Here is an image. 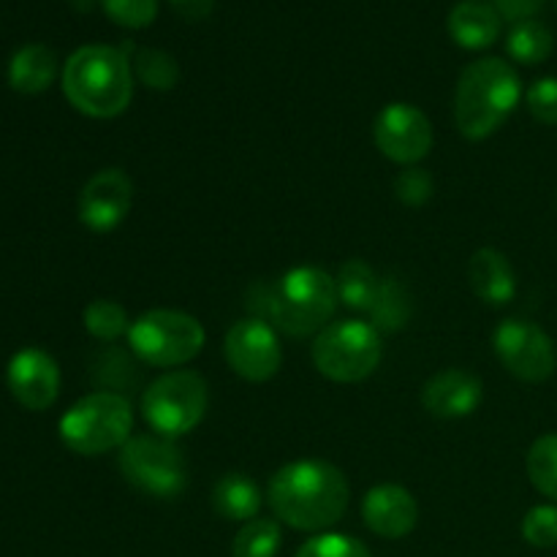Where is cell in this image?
<instances>
[{
	"mask_svg": "<svg viewBox=\"0 0 557 557\" xmlns=\"http://www.w3.org/2000/svg\"><path fill=\"white\" fill-rule=\"evenodd\" d=\"M346 476L324 460H294L275 471L267 487V500L283 525L305 533L330 531L348 509Z\"/></svg>",
	"mask_w": 557,
	"mask_h": 557,
	"instance_id": "cell-1",
	"label": "cell"
},
{
	"mask_svg": "<svg viewBox=\"0 0 557 557\" xmlns=\"http://www.w3.org/2000/svg\"><path fill=\"white\" fill-rule=\"evenodd\" d=\"M245 302L253 319L267 321L288 337H310L330 324L341 299L330 272L294 267L277 283H253Z\"/></svg>",
	"mask_w": 557,
	"mask_h": 557,
	"instance_id": "cell-2",
	"label": "cell"
},
{
	"mask_svg": "<svg viewBox=\"0 0 557 557\" xmlns=\"http://www.w3.org/2000/svg\"><path fill=\"white\" fill-rule=\"evenodd\" d=\"M63 92L71 107L87 117H117L134 98L128 54L107 44L79 47L63 65Z\"/></svg>",
	"mask_w": 557,
	"mask_h": 557,
	"instance_id": "cell-3",
	"label": "cell"
},
{
	"mask_svg": "<svg viewBox=\"0 0 557 557\" xmlns=\"http://www.w3.org/2000/svg\"><path fill=\"white\" fill-rule=\"evenodd\" d=\"M522 96V82L515 65L500 58H482L468 65L457 79L455 125L466 139L482 141L493 136Z\"/></svg>",
	"mask_w": 557,
	"mask_h": 557,
	"instance_id": "cell-4",
	"label": "cell"
},
{
	"mask_svg": "<svg viewBox=\"0 0 557 557\" xmlns=\"http://www.w3.org/2000/svg\"><path fill=\"white\" fill-rule=\"evenodd\" d=\"M134 433V408L117 392H92L76 400L60 419V441L85 457L123 449Z\"/></svg>",
	"mask_w": 557,
	"mask_h": 557,
	"instance_id": "cell-5",
	"label": "cell"
},
{
	"mask_svg": "<svg viewBox=\"0 0 557 557\" xmlns=\"http://www.w3.org/2000/svg\"><path fill=\"white\" fill-rule=\"evenodd\" d=\"M315 370L335 384H359L379 370L384 346L381 332L359 319L326 324L310 348Z\"/></svg>",
	"mask_w": 557,
	"mask_h": 557,
	"instance_id": "cell-6",
	"label": "cell"
},
{
	"mask_svg": "<svg viewBox=\"0 0 557 557\" xmlns=\"http://www.w3.org/2000/svg\"><path fill=\"white\" fill-rule=\"evenodd\" d=\"M207 332L199 319L183 310H147L134 319L128 330V346L150 368H180L199 357Z\"/></svg>",
	"mask_w": 557,
	"mask_h": 557,
	"instance_id": "cell-7",
	"label": "cell"
},
{
	"mask_svg": "<svg viewBox=\"0 0 557 557\" xmlns=\"http://www.w3.org/2000/svg\"><path fill=\"white\" fill-rule=\"evenodd\" d=\"M210 406L207 381L194 370H172L152 381L141 395V419L163 438H183L196 430Z\"/></svg>",
	"mask_w": 557,
	"mask_h": 557,
	"instance_id": "cell-8",
	"label": "cell"
},
{
	"mask_svg": "<svg viewBox=\"0 0 557 557\" xmlns=\"http://www.w3.org/2000/svg\"><path fill=\"white\" fill-rule=\"evenodd\" d=\"M120 473L131 487L161 500H174L185 493L188 468L183 449L163 435H131L120 449Z\"/></svg>",
	"mask_w": 557,
	"mask_h": 557,
	"instance_id": "cell-9",
	"label": "cell"
},
{
	"mask_svg": "<svg viewBox=\"0 0 557 557\" xmlns=\"http://www.w3.org/2000/svg\"><path fill=\"white\" fill-rule=\"evenodd\" d=\"M493 348L500 364L525 384H542L557 370L555 343L539 324L525 319L500 321L493 332Z\"/></svg>",
	"mask_w": 557,
	"mask_h": 557,
	"instance_id": "cell-10",
	"label": "cell"
},
{
	"mask_svg": "<svg viewBox=\"0 0 557 557\" xmlns=\"http://www.w3.org/2000/svg\"><path fill=\"white\" fill-rule=\"evenodd\" d=\"M223 357L239 379L264 384L275 379L283 364V348L277 330L261 319H243L223 337Z\"/></svg>",
	"mask_w": 557,
	"mask_h": 557,
	"instance_id": "cell-11",
	"label": "cell"
},
{
	"mask_svg": "<svg viewBox=\"0 0 557 557\" xmlns=\"http://www.w3.org/2000/svg\"><path fill=\"white\" fill-rule=\"evenodd\" d=\"M373 139L384 158L400 166H417L433 150V125L419 107L395 101L386 103L375 117Z\"/></svg>",
	"mask_w": 557,
	"mask_h": 557,
	"instance_id": "cell-12",
	"label": "cell"
},
{
	"mask_svg": "<svg viewBox=\"0 0 557 557\" xmlns=\"http://www.w3.org/2000/svg\"><path fill=\"white\" fill-rule=\"evenodd\" d=\"M134 205V183L123 169H101L79 194V221L90 232L107 234L128 218Z\"/></svg>",
	"mask_w": 557,
	"mask_h": 557,
	"instance_id": "cell-13",
	"label": "cell"
},
{
	"mask_svg": "<svg viewBox=\"0 0 557 557\" xmlns=\"http://www.w3.org/2000/svg\"><path fill=\"white\" fill-rule=\"evenodd\" d=\"M5 384L14 400L27 411H47L60 395L58 362L41 348H22L11 357Z\"/></svg>",
	"mask_w": 557,
	"mask_h": 557,
	"instance_id": "cell-14",
	"label": "cell"
},
{
	"mask_svg": "<svg viewBox=\"0 0 557 557\" xmlns=\"http://www.w3.org/2000/svg\"><path fill=\"white\" fill-rule=\"evenodd\" d=\"M362 520L381 539H403L417 528V498L400 484H375L362 498Z\"/></svg>",
	"mask_w": 557,
	"mask_h": 557,
	"instance_id": "cell-15",
	"label": "cell"
},
{
	"mask_svg": "<svg viewBox=\"0 0 557 557\" xmlns=\"http://www.w3.org/2000/svg\"><path fill=\"white\" fill-rule=\"evenodd\" d=\"M482 379L468 370H441L424 384L422 406L438 419H466L482 406Z\"/></svg>",
	"mask_w": 557,
	"mask_h": 557,
	"instance_id": "cell-16",
	"label": "cell"
},
{
	"mask_svg": "<svg viewBox=\"0 0 557 557\" xmlns=\"http://www.w3.org/2000/svg\"><path fill=\"white\" fill-rule=\"evenodd\" d=\"M449 36L457 47L468 52H479L498 41L500 36V16L487 0H462L449 11Z\"/></svg>",
	"mask_w": 557,
	"mask_h": 557,
	"instance_id": "cell-17",
	"label": "cell"
},
{
	"mask_svg": "<svg viewBox=\"0 0 557 557\" xmlns=\"http://www.w3.org/2000/svg\"><path fill=\"white\" fill-rule=\"evenodd\" d=\"M468 277H471V286L476 292V297L482 302L493 305V308H504L517 294L515 267L495 248H482L471 256Z\"/></svg>",
	"mask_w": 557,
	"mask_h": 557,
	"instance_id": "cell-18",
	"label": "cell"
},
{
	"mask_svg": "<svg viewBox=\"0 0 557 557\" xmlns=\"http://www.w3.org/2000/svg\"><path fill=\"white\" fill-rule=\"evenodd\" d=\"M58 76V54L47 44H25L9 63V85L22 96H38Z\"/></svg>",
	"mask_w": 557,
	"mask_h": 557,
	"instance_id": "cell-19",
	"label": "cell"
},
{
	"mask_svg": "<svg viewBox=\"0 0 557 557\" xmlns=\"http://www.w3.org/2000/svg\"><path fill=\"white\" fill-rule=\"evenodd\" d=\"M212 509L228 522L256 520L261 509V490L248 473H226L212 487Z\"/></svg>",
	"mask_w": 557,
	"mask_h": 557,
	"instance_id": "cell-20",
	"label": "cell"
},
{
	"mask_svg": "<svg viewBox=\"0 0 557 557\" xmlns=\"http://www.w3.org/2000/svg\"><path fill=\"white\" fill-rule=\"evenodd\" d=\"M123 49L128 54L131 71H134L136 79L141 82L150 90H174L180 82V65L177 60L172 58L163 49H152V47H134V44H125Z\"/></svg>",
	"mask_w": 557,
	"mask_h": 557,
	"instance_id": "cell-21",
	"label": "cell"
},
{
	"mask_svg": "<svg viewBox=\"0 0 557 557\" xmlns=\"http://www.w3.org/2000/svg\"><path fill=\"white\" fill-rule=\"evenodd\" d=\"M335 283L337 299H341L346 308L359 310V313H368V310L373 308L381 288V277L375 275L373 267L362 259H348L346 264L337 270Z\"/></svg>",
	"mask_w": 557,
	"mask_h": 557,
	"instance_id": "cell-22",
	"label": "cell"
},
{
	"mask_svg": "<svg viewBox=\"0 0 557 557\" xmlns=\"http://www.w3.org/2000/svg\"><path fill=\"white\" fill-rule=\"evenodd\" d=\"M413 313L411 294L397 277H381L379 297L368 310L370 324L379 332H400Z\"/></svg>",
	"mask_w": 557,
	"mask_h": 557,
	"instance_id": "cell-23",
	"label": "cell"
},
{
	"mask_svg": "<svg viewBox=\"0 0 557 557\" xmlns=\"http://www.w3.org/2000/svg\"><path fill=\"white\" fill-rule=\"evenodd\" d=\"M506 49H509L511 60H517V63L539 65L553 54L555 38L549 27L542 25V22H517L509 30V38H506Z\"/></svg>",
	"mask_w": 557,
	"mask_h": 557,
	"instance_id": "cell-24",
	"label": "cell"
},
{
	"mask_svg": "<svg viewBox=\"0 0 557 557\" xmlns=\"http://www.w3.org/2000/svg\"><path fill=\"white\" fill-rule=\"evenodd\" d=\"M528 479L533 487L557 504V433H547L533 441L525 457Z\"/></svg>",
	"mask_w": 557,
	"mask_h": 557,
	"instance_id": "cell-25",
	"label": "cell"
},
{
	"mask_svg": "<svg viewBox=\"0 0 557 557\" xmlns=\"http://www.w3.org/2000/svg\"><path fill=\"white\" fill-rule=\"evenodd\" d=\"M82 321H85V330L103 343L120 341L123 335H128L131 324H134L128 319V310L114 299H92L82 313Z\"/></svg>",
	"mask_w": 557,
	"mask_h": 557,
	"instance_id": "cell-26",
	"label": "cell"
},
{
	"mask_svg": "<svg viewBox=\"0 0 557 557\" xmlns=\"http://www.w3.org/2000/svg\"><path fill=\"white\" fill-rule=\"evenodd\" d=\"M283 533L275 520H250L239 528L232 542V557H275Z\"/></svg>",
	"mask_w": 557,
	"mask_h": 557,
	"instance_id": "cell-27",
	"label": "cell"
},
{
	"mask_svg": "<svg viewBox=\"0 0 557 557\" xmlns=\"http://www.w3.org/2000/svg\"><path fill=\"white\" fill-rule=\"evenodd\" d=\"M294 557H373L359 539L346 533H319L308 539Z\"/></svg>",
	"mask_w": 557,
	"mask_h": 557,
	"instance_id": "cell-28",
	"label": "cell"
},
{
	"mask_svg": "<svg viewBox=\"0 0 557 557\" xmlns=\"http://www.w3.org/2000/svg\"><path fill=\"white\" fill-rule=\"evenodd\" d=\"M101 9L114 25L141 30L156 22L158 0H101Z\"/></svg>",
	"mask_w": 557,
	"mask_h": 557,
	"instance_id": "cell-29",
	"label": "cell"
},
{
	"mask_svg": "<svg viewBox=\"0 0 557 557\" xmlns=\"http://www.w3.org/2000/svg\"><path fill=\"white\" fill-rule=\"evenodd\" d=\"M522 539L536 549L557 547V504L533 506L522 520Z\"/></svg>",
	"mask_w": 557,
	"mask_h": 557,
	"instance_id": "cell-30",
	"label": "cell"
},
{
	"mask_svg": "<svg viewBox=\"0 0 557 557\" xmlns=\"http://www.w3.org/2000/svg\"><path fill=\"white\" fill-rule=\"evenodd\" d=\"M433 177L422 166H406L395 180V194L406 207H424L433 199Z\"/></svg>",
	"mask_w": 557,
	"mask_h": 557,
	"instance_id": "cell-31",
	"label": "cell"
},
{
	"mask_svg": "<svg viewBox=\"0 0 557 557\" xmlns=\"http://www.w3.org/2000/svg\"><path fill=\"white\" fill-rule=\"evenodd\" d=\"M528 112L542 125H557V76H544L531 85L525 96Z\"/></svg>",
	"mask_w": 557,
	"mask_h": 557,
	"instance_id": "cell-32",
	"label": "cell"
},
{
	"mask_svg": "<svg viewBox=\"0 0 557 557\" xmlns=\"http://www.w3.org/2000/svg\"><path fill=\"white\" fill-rule=\"evenodd\" d=\"M490 3H493V9L498 11L500 20L517 25V22L533 20V16L544 9L547 0H490Z\"/></svg>",
	"mask_w": 557,
	"mask_h": 557,
	"instance_id": "cell-33",
	"label": "cell"
},
{
	"mask_svg": "<svg viewBox=\"0 0 557 557\" xmlns=\"http://www.w3.org/2000/svg\"><path fill=\"white\" fill-rule=\"evenodd\" d=\"M174 11H177L183 20L188 22H199V20H207V16L212 14V9H215V0H172Z\"/></svg>",
	"mask_w": 557,
	"mask_h": 557,
	"instance_id": "cell-34",
	"label": "cell"
},
{
	"mask_svg": "<svg viewBox=\"0 0 557 557\" xmlns=\"http://www.w3.org/2000/svg\"><path fill=\"white\" fill-rule=\"evenodd\" d=\"M555 5H557V0H555Z\"/></svg>",
	"mask_w": 557,
	"mask_h": 557,
	"instance_id": "cell-35",
	"label": "cell"
}]
</instances>
